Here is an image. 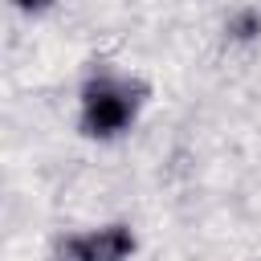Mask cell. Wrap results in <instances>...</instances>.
<instances>
[{
	"mask_svg": "<svg viewBox=\"0 0 261 261\" xmlns=\"http://www.w3.org/2000/svg\"><path fill=\"white\" fill-rule=\"evenodd\" d=\"M143 102H147V86L130 73H114V69H98L82 82V94H77V130L86 139H98V143H110V139H122L139 114H143Z\"/></svg>",
	"mask_w": 261,
	"mask_h": 261,
	"instance_id": "6da1fadb",
	"label": "cell"
},
{
	"mask_svg": "<svg viewBox=\"0 0 261 261\" xmlns=\"http://www.w3.org/2000/svg\"><path fill=\"white\" fill-rule=\"evenodd\" d=\"M139 249V237L130 224L114 220L90 232H73L61 237L53 249V261H130V253Z\"/></svg>",
	"mask_w": 261,
	"mask_h": 261,
	"instance_id": "7a4b0ae2",
	"label": "cell"
},
{
	"mask_svg": "<svg viewBox=\"0 0 261 261\" xmlns=\"http://www.w3.org/2000/svg\"><path fill=\"white\" fill-rule=\"evenodd\" d=\"M224 37L228 41H237V45H253L257 37H261V8H237V12H228V20H224Z\"/></svg>",
	"mask_w": 261,
	"mask_h": 261,
	"instance_id": "3957f363",
	"label": "cell"
},
{
	"mask_svg": "<svg viewBox=\"0 0 261 261\" xmlns=\"http://www.w3.org/2000/svg\"><path fill=\"white\" fill-rule=\"evenodd\" d=\"M16 12H24V16H41V12H49L57 0H8Z\"/></svg>",
	"mask_w": 261,
	"mask_h": 261,
	"instance_id": "277c9868",
	"label": "cell"
}]
</instances>
